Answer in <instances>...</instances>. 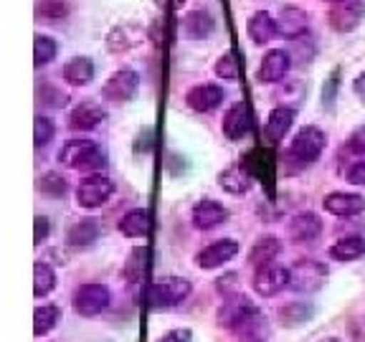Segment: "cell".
I'll use <instances>...</instances> for the list:
<instances>
[{
    "instance_id": "6da1fadb",
    "label": "cell",
    "mask_w": 365,
    "mask_h": 342,
    "mask_svg": "<svg viewBox=\"0 0 365 342\" xmlns=\"http://www.w3.org/2000/svg\"><path fill=\"white\" fill-rule=\"evenodd\" d=\"M218 325L228 327V330L241 335L244 340H257L254 335L262 327V312H259L257 304L251 302L249 296L234 294L218 309Z\"/></svg>"
},
{
    "instance_id": "7a4b0ae2",
    "label": "cell",
    "mask_w": 365,
    "mask_h": 342,
    "mask_svg": "<svg viewBox=\"0 0 365 342\" xmlns=\"http://www.w3.org/2000/svg\"><path fill=\"white\" fill-rule=\"evenodd\" d=\"M58 160L66 167H71V170L94 172V175L107 167V152L94 140H84V137L66 140L63 147L58 150Z\"/></svg>"
},
{
    "instance_id": "3957f363",
    "label": "cell",
    "mask_w": 365,
    "mask_h": 342,
    "mask_svg": "<svg viewBox=\"0 0 365 342\" xmlns=\"http://www.w3.org/2000/svg\"><path fill=\"white\" fill-rule=\"evenodd\" d=\"M193 291V284L182 276H163L158 279L148 291V302L153 312H160V309H173L180 302H185Z\"/></svg>"
},
{
    "instance_id": "277c9868",
    "label": "cell",
    "mask_w": 365,
    "mask_h": 342,
    "mask_svg": "<svg viewBox=\"0 0 365 342\" xmlns=\"http://www.w3.org/2000/svg\"><path fill=\"white\" fill-rule=\"evenodd\" d=\"M327 137L325 132L314 125H307L297 132L294 140L289 145V157L297 160L299 165H312L314 160H319V155L325 152Z\"/></svg>"
},
{
    "instance_id": "5b68a950",
    "label": "cell",
    "mask_w": 365,
    "mask_h": 342,
    "mask_svg": "<svg viewBox=\"0 0 365 342\" xmlns=\"http://www.w3.org/2000/svg\"><path fill=\"white\" fill-rule=\"evenodd\" d=\"M109 302H112V291H109V286L94 284V281L76 286L74 296H71L74 312L79 314V317H97V314H102L104 309L109 307Z\"/></svg>"
},
{
    "instance_id": "8992f818",
    "label": "cell",
    "mask_w": 365,
    "mask_h": 342,
    "mask_svg": "<svg viewBox=\"0 0 365 342\" xmlns=\"http://www.w3.org/2000/svg\"><path fill=\"white\" fill-rule=\"evenodd\" d=\"M289 289L299 291V294H309V291H317L322 286L327 276V269L319 261H312V259H302L297 261L294 266H289Z\"/></svg>"
},
{
    "instance_id": "52a82bcc",
    "label": "cell",
    "mask_w": 365,
    "mask_h": 342,
    "mask_svg": "<svg viewBox=\"0 0 365 342\" xmlns=\"http://www.w3.org/2000/svg\"><path fill=\"white\" fill-rule=\"evenodd\" d=\"M114 193V182L104 175H89L79 182L76 188V203L86 211H94V208H102Z\"/></svg>"
},
{
    "instance_id": "ba28073f",
    "label": "cell",
    "mask_w": 365,
    "mask_h": 342,
    "mask_svg": "<svg viewBox=\"0 0 365 342\" xmlns=\"http://www.w3.org/2000/svg\"><path fill=\"white\" fill-rule=\"evenodd\" d=\"M140 89V74L132 68H117L107 79L102 89V97L109 102H130Z\"/></svg>"
},
{
    "instance_id": "9c48e42d",
    "label": "cell",
    "mask_w": 365,
    "mask_h": 342,
    "mask_svg": "<svg viewBox=\"0 0 365 342\" xmlns=\"http://www.w3.org/2000/svg\"><path fill=\"white\" fill-rule=\"evenodd\" d=\"M365 18V0H342V3H335L327 16L330 26L337 31V33H350L363 23Z\"/></svg>"
},
{
    "instance_id": "30bf717a",
    "label": "cell",
    "mask_w": 365,
    "mask_h": 342,
    "mask_svg": "<svg viewBox=\"0 0 365 342\" xmlns=\"http://www.w3.org/2000/svg\"><path fill=\"white\" fill-rule=\"evenodd\" d=\"M221 130L226 135V140L231 142H239L251 132V109L246 102H236L228 107V112L223 114Z\"/></svg>"
},
{
    "instance_id": "8fae6325",
    "label": "cell",
    "mask_w": 365,
    "mask_h": 342,
    "mask_svg": "<svg viewBox=\"0 0 365 342\" xmlns=\"http://www.w3.org/2000/svg\"><path fill=\"white\" fill-rule=\"evenodd\" d=\"M239 254V244L234 239H218L195 254V264L200 269H218Z\"/></svg>"
},
{
    "instance_id": "7c38bea8",
    "label": "cell",
    "mask_w": 365,
    "mask_h": 342,
    "mask_svg": "<svg viewBox=\"0 0 365 342\" xmlns=\"http://www.w3.org/2000/svg\"><path fill=\"white\" fill-rule=\"evenodd\" d=\"M107 120V109L102 107L94 99H86V102L76 104L68 114V127L74 132H89L94 127H99L102 122Z\"/></svg>"
},
{
    "instance_id": "4fadbf2b",
    "label": "cell",
    "mask_w": 365,
    "mask_h": 342,
    "mask_svg": "<svg viewBox=\"0 0 365 342\" xmlns=\"http://www.w3.org/2000/svg\"><path fill=\"white\" fill-rule=\"evenodd\" d=\"M289 279H292L289 269L269 264V266H262L257 271V276H254V289H257L259 296H274L289 286Z\"/></svg>"
},
{
    "instance_id": "5bb4252c",
    "label": "cell",
    "mask_w": 365,
    "mask_h": 342,
    "mask_svg": "<svg viewBox=\"0 0 365 342\" xmlns=\"http://www.w3.org/2000/svg\"><path fill=\"white\" fill-rule=\"evenodd\" d=\"M226 99V91L216 84H195L193 89H188L185 94V104H188L193 112L208 114L213 109H218Z\"/></svg>"
},
{
    "instance_id": "9a60e30c",
    "label": "cell",
    "mask_w": 365,
    "mask_h": 342,
    "mask_svg": "<svg viewBox=\"0 0 365 342\" xmlns=\"http://www.w3.org/2000/svg\"><path fill=\"white\" fill-rule=\"evenodd\" d=\"M292 68V56L284 48H272L267 56L262 58V66L257 71V79L262 84H277L287 76V71Z\"/></svg>"
},
{
    "instance_id": "2e32d148",
    "label": "cell",
    "mask_w": 365,
    "mask_h": 342,
    "mask_svg": "<svg viewBox=\"0 0 365 342\" xmlns=\"http://www.w3.org/2000/svg\"><path fill=\"white\" fill-rule=\"evenodd\" d=\"M322 208L332 216L340 218H350L358 216V213L365 211V198L358 193H345V190H335V193L325 195L322 198Z\"/></svg>"
},
{
    "instance_id": "e0dca14e",
    "label": "cell",
    "mask_w": 365,
    "mask_h": 342,
    "mask_svg": "<svg viewBox=\"0 0 365 342\" xmlns=\"http://www.w3.org/2000/svg\"><path fill=\"white\" fill-rule=\"evenodd\" d=\"M190 216H193L195 228H200V231H211V228H216L228 221V208L213 198H203L193 205V213H190Z\"/></svg>"
},
{
    "instance_id": "ac0fdd59",
    "label": "cell",
    "mask_w": 365,
    "mask_h": 342,
    "mask_svg": "<svg viewBox=\"0 0 365 342\" xmlns=\"http://www.w3.org/2000/svg\"><path fill=\"white\" fill-rule=\"evenodd\" d=\"M309 26V16L307 11H302L299 6H284L279 11V18H277V33L282 38H299V36L307 33Z\"/></svg>"
},
{
    "instance_id": "d6986e66",
    "label": "cell",
    "mask_w": 365,
    "mask_h": 342,
    "mask_svg": "<svg viewBox=\"0 0 365 342\" xmlns=\"http://www.w3.org/2000/svg\"><path fill=\"white\" fill-rule=\"evenodd\" d=\"M216 23H213V16L203 8L198 11H190L180 18V33L185 36L188 41H203L213 33Z\"/></svg>"
},
{
    "instance_id": "ffe728a7",
    "label": "cell",
    "mask_w": 365,
    "mask_h": 342,
    "mask_svg": "<svg viewBox=\"0 0 365 342\" xmlns=\"http://www.w3.org/2000/svg\"><path fill=\"white\" fill-rule=\"evenodd\" d=\"M294 125V107H274L269 112V120H267V127H264V135H267V142L272 147L284 140V135L292 130Z\"/></svg>"
},
{
    "instance_id": "44dd1931",
    "label": "cell",
    "mask_w": 365,
    "mask_h": 342,
    "mask_svg": "<svg viewBox=\"0 0 365 342\" xmlns=\"http://www.w3.org/2000/svg\"><path fill=\"white\" fill-rule=\"evenodd\" d=\"M319 234H322V221H319L317 213H312V211L297 213L289 221V239L294 241V244H309V241H314Z\"/></svg>"
},
{
    "instance_id": "7402d4cb",
    "label": "cell",
    "mask_w": 365,
    "mask_h": 342,
    "mask_svg": "<svg viewBox=\"0 0 365 342\" xmlns=\"http://www.w3.org/2000/svg\"><path fill=\"white\" fill-rule=\"evenodd\" d=\"M140 41H143V28H140L137 23H120V26H114L107 36L109 51H114V53L130 51Z\"/></svg>"
},
{
    "instance_id": "603a6c76",
    "label": "cell",
    "mask_w": 365,
    "mask_h": 342,
    "mask_svg": "<svg viewBox=\"0 0 365 342\" xmlns=\"http://www.w3.org/2000/svg\"><path fill=\"white\" fill-rule=\"evenodd\" d=\"M99 236H102V226H99L97 218H81V221H76L74 226L68 228L66 244L74 246V249H86V246L94 244Z\"/></svg>"
},
{
    "instance_id": "cb8c5ba5",
    "label": "cell",
    "mask_w": 365,
    "mask_h": 342,
    "mask_svg": "<svg viewBox=\"0 0 365 342\" xmlns=\"http://www.w3.org/2000/svg\"><path fill=\"white\" fill-rule=\"evenodd\" d=\"M251 180H254V175L246 165H228L226 170L218 172V185L231 195L246 193L251 188Z\"/></svg>"
},
{
    "instance_id": "d4e9b609",
    "label": "cell",
    "mask_w": 365,
    "mask_h": 342,
    "mask_svg": "<svg viewBox=\"0 0 365 342\" xmlns=\"http://www.w3.org/2000/svg\"><path fill=\"white\" fill-rule=\"evenodd\" d=\"M246 31H249V38L257 46H264L274 38L277 33V18H272L267 11H257L246 23Z\"/></svg>"
},
{
    "instance_id": "484cf974",
    "label": "cell",
    "mask_w": 365,
    "mask_h": 342,
    "mask_svg": "<svg viewBox=\"0 0 365 342\" xmlns=\"http://www.w3.org/2000/svg\"><path fill=\"white\" fill-rule=\"evenodd\" d=\"M327 254H330L332 261H358L360 256H365V239L363 236H345V239L335 241Z\"/></svg>"
},
{
    "instance_id": "4316f807",
    "label": "cell",
    "mask_w": 365,
    "mask_h": 342,
    "mask_svg": "<svg viewBox=\"0 0 365 342\" xmlns=\"http://www.w3.org/2000/svg\"><path fill=\"white\" fill-rule=\"evenodd\" d=\"M63 79L71 86H86L94 79V61L89 56H74L63 63Z\"/></svg>"
},
{
    "instance_id": "83f0119b",
    "label": "cell",
    "mask_w": 365,
    "mask_h": 342,
    "mask_svg": "<svg viewBox=\"0 0 365 342\" xmlns=\"http://www.w3.org/2000/svg\"><path fill=\"white\" fill-rule=\"evenodd\" d=\"M279 251H282V244H279V239H277V236H262L257 244L251 246L249 264H251V266H257V269L269 266V264L277 259V254H279Z\"/></svg>"
},
{
    "instance_id": "f1b7e54d",
    "label": "cell",
    "mask_w": 365,
    "mask_h": 342,
    "mask_svg": "<svg viewBox=\"0 0 365 342\" xmlns=\"http://www.w3.org/2000/svg\"><path fill=\"white\" fill-rule=\"evenodd\" d=\"M120 231L127 239H143L150 234V213L145 208H132L122 216Z\"/></svg>"
},
{
    "instance_id": "f546056e",
    "label": "cell",
    "mask_w": 365,
    "mask_h": 342,
    "mask_svg": "<svg viewBox=\"0 0 365 342\" xmlns=\"http://www.w3.org/2000/svg\"><path fill=\"white\" fill-rule=\"evenodd\" d=\"M148 259H150L148 246H135V249L130 251V256H127L125 266H122V274H125V279L130 281V284L143 281L145 271H148Z\"/></svg>"
},
{
    "instance_id": "4dcf8cb0",
    "label": "cell",
    "mask_w": 365,
    "mask_h": 342,
    "mask_svg": "<svg viewBox=\"0 0 365 342\" xmlns=\"http://www.w3.org/2000/svg\"><path fill=\"white\" fill-rule=\"evenodd\" d=\"M314 314V307L307 302H292L279 309V325L282 327H299L309 322Z\"/></svg>"
},
{
    "instance_id": "1f68e13d",
    "label": "cell",
    "mask_w": 365,
    "mask_h": 342,
    "mask_svg": "<svg viewBox=\"0 0 365 342\" xmlns=\"http://www.w3.org/2000/svg\"><path fill=\"white\" fill-rule=\"evenodd\" d=\"M58 322H61V309L56 304H43L34 312V335L46 337Z\"/></svg>"
},
{
    "instance_id": "d6a6232c",
    "label": "cell",
    "mask_w": 365,
    "mask_h": 342,
    "mask_svg": "<svg viewBox=\"0 0 365 342\" xmlns=\"http://www.w3.org/2000/svg\"><path fill=\"white\" fill-rule=\"evenodd\" d=\"M56 286V274L46 261H36L34 266V294L38 296H48Z\"/></svg>"
},
{
    "instance_id": "836d02e7",
    "label": "cell",
    "mask_w": 365,
    "mask_h": 342,
    "mask_svg": "<svg viewBox=\"0 0 365 342\" xmlns=\"http://www.w3.org/2000/svg\"><path fill=\"white\" fill-rule=\"evenodd\" d=\"M68 13L66 0H38L36 6V21L41 23H58Z\"/></svg>"
},
{
    "instance_id": "e575fe53",
    "label": "cell",
    "mask_w": 365,
    "mask_h": 342,
    "mask_svg": "<svg viewBox=\"0 0 365 342\" xmlns=\"http://www.w3.org/2000/svg\"><path fill=\"white\" fill-rule=\"evenodd\" d=\"M58 51V43L51 38V36H36V43H34V63L36 66H46V63H51L56 58Z\"/></svg>"
},
{
    "instance_id": "d590c367",
    "label": "cell",
    "mask_w": 365,
    "mask_h": 342,
    "mask_svg": "<svg viewBox=\"0 0 365 342\" xmlns=\"http://www.w3.org/2000/svg\"><path fill=\"white\" fill-rule=\"evenodd\" d=\"M218 79H226V81H239V58H236L234 51H226L221 58L216 61L213 66Z\"/></svg>"
},
{
    "instance_id": "8d00e7d4",
    "label": "cell",
    "mask_w": 365,
    "mask_h": 342,
    "mask_svg": "<svg viewBox=\"0 0 365 342\" xmlns=\"http://www.w3.org/2000/svg\"><path fill=\"white\" fill-rule=\"evenodd\" d=\"M38 190L46 195H53V198H61V195L68 190V185L61 175H56V172H46V175L38 177Z\"/></svg>"
},
{
    "instance_id": "74e56055",
    "label": "cell",
    "mask_w": 365,
    "mask_h": 342,
    "mask_svg": "<svg viewBox=\"0 0 365 342\" xmlns=\"http://www.w3.org/2000/svg\"><path fill=\"white\" fill-rule=\"evenodd\" d=\"M53 135H56V127L48 117H36V125H34V142L36 147H46V145L51 142Z\"/></svg>"
},
{
    "instance_id": "f35d334b",
    "label": "cell",
    "mask_w": 365,
    "mask_h": 342,
    "mask_svg": "<svg viewBox=\"0 0 365 342\" xmlns=\"http://www.w3.org/2000/svg\"><path fill=\"white\" fill-rule=\"evenodd\" d=\"M337 86H340V68H332L330 79H327L325 86H322V107H325L327 112H332V107H335Z\"/></svg>"
},
{
    "instance_id": "ab89813d",
    "label": "cell",
    "mask_w": 365,
    "mask_h": 342,
    "mask_svg": "<svg viewBox=\"0 0 365 342\" xmlns=\"http://www.w3.org/2000/svg\"><path fill=\"white\" fill-rule=\"evenodd\" d=\"M38 99H43V104H51V107H61V104H66V94H61V91H56L48 84L38 86Z\"/></svg>"
},
{
    "instance_id": "60d3db41",
    "label": "cell",
    "mask_w": 365,
    "mask_h": 342,
    "mask_svg": "<svg viewBox=\"0 0 365 342\" xmlns=\"http://www.w3.org/2000/svg\"><path fill=\"white\" fill-rule=\"evenodd\" d=\"M348 152H353V155H365V125L355 127L353 135L348 137Z\"/></svg>"
},
{
    "instance_id": "b9f144b4",
    "label": "cell",
    "mask_w": 365,
    "mask_h": 342,
    "mask_svg": "<svg viewBox=\"0 0 365 342\" xmlns=\"http://www.w3.org/2000/svg\"><path fill=\"white\" fill-rule=\"evenodd\" d=\"M153 137H155L153 127H143V130L137 132L135 152H137V155H140V152H150V150H153Z\"/></svg>"
},
{
    "instance_id": "7bdbcfd3",
    "label": "cell",
    "mask_w": 365,
    "mask_h": 342,
    "mask_svg": "<svg viewBox=\"0 0 365 342\" xmlns=\"http://www.w3.org/2000/svg\"><path fill=\"white\" fill-rule=\"evenodd\" d=\"M158 342H193V330L180 327V330H170L163 337H158Z\"/></svg>"
},
{
    "instance_id": "ee69618b",
    "label": "cell",
    "mask_w": 365,
    "mask_h": 342,
    "mask_svg": "<svg viewBox=\"0 0 365 342\" xmlns=\"http://www.w3.org/2000/svg\"><path fill=\"white\" fill-rule=\"evenodd\" d=\"M48 234H51V223H48V218H46V216H36L34 241H36V244H43V241L48 239Z\"/></svg>"
},
{
    "instance_id": "f6af8a7d",
    "label": "cell",
    "mask_w": 365,
    "mask_h": 342,
    "mask_svg": "<svg viewBox=\"0 0 365 342\" xmlns=\"http://www.w3.org/2000/svg\"><path fill=\"white\" fill-rule=\"evenodd\" d=\"M348 182H353V185H365V160H358L355 165H350Z\"/></svg>"
},
{
    "instance_id": "bcb514c9",
    "label": "cell",
    "mask_w": 365,
    "mask_h": 342,
    "mask_svg": "<svg viewBox=\"0 0 365 342\" xmlns=\"http://www.w3.org/2000/svg\"><path fill=\"white\" fill-rule=\"evenodd\" d=\"M216 289L221 291V294H231V291L236 289V274H226V276L216 279Z\"/></svg>"
},
{
    "instance_id": "7dc6e473",
    "label": "cell",
    "mask_w": 365,
    "mask_h": 342,
    "mask_svg": "<svg viewBox=\"0 0 365 342\" xmlns=\"http://www.w3.org/2000/svg\"><path fill=\"white\" fill-rule=\"evenodd\" d=\"M353 91L358 94V99L365 104V71H360L358 74V79L353 81Z\"/></svg>"
},
{
    "instance_id": "c3c4849f",
    "label": "cell",
    "mask_w": 365,
    "mask_h": 342,
    "mask_svg": "<svg viewBox=\"0 0 365 342\" xmlns=\"http://www.w3.org/2000/svg\"><path fill=\"white\" fill-rule=\"evenodd\" d=\"M155 3H158L160 8H182L185 0H155Z\"/></svg>"
},
{
    "instance_id": "681fc988",
    "label": "cell",
    "mask_w": 365,
    "mask_h": 342,
    "mask_svg": "<svg viewBox=\"0 0 365 342\" xmlns=\"http://www.w3.org/2000/svg\"><path fill=\"white\" fill-rule=\"evenodd\" d=\"M319 342H342L340 337H325V340H319Z\"/></svg>"
},
{
    "instance_id": "f907efd6",
    "label": "cell",
    "mask_w": 365,
    "mask_h": 342,
    "mask_svg": "<svg viewBox=\"0 0 365 342\" xmlns=\"http://www.w3.org/2000/svg\"><path fill=\"white\" fill-rule=\"evenodd\" d=\"M327 3H342V0H327Z\"/></svg>"
},
{
    "instance_id": "816d5d0a",
    "label": "cell",
    "mask_w": 365,
    "mask_h": 342,
    "mask_svg": "<svg viewBox=\"0 0 365 342\" xmlns=\"http://www.w3.org/2000/svg\"><path fill=\"white\" fill-rule=\"evenodd\" d=\"M244 342H262V340H244Z\"/></svg>"
}]
</instances>
